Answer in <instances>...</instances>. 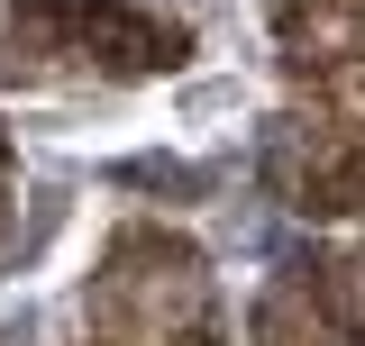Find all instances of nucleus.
Here are the masks:
<instances>
[{"label": "nucleus", "mask_w": 365, "mask_h": 346, "mask_svg": "<svg viewBox=\"0 0 365 346\" xmlns=\"http://www.w3.org/2000/svg\"><path fill=\"white\" fill-rule=\"evenodd\" d=\"M274 182H283V201L292 210H347L365 192V164H356V146L338 128H319V119H283V137H274Z\"/></svg>", "instance_id": "f257e3e1"}, {"label": "nucleus", "mask_w": 365, "mask_h": 346, "mask_svg": "<svg viewBox=\"0 0 365 346\" xmlns=\"http://www.w3.org/2000/svg\"><path fill=\"white\" fill-rule=\"evenodd\" d=\"M329 319H338V328L365 346V256H347L338 273H329Z\"/></svg>", "instance_id": "f03ea898"}]
</instances>
